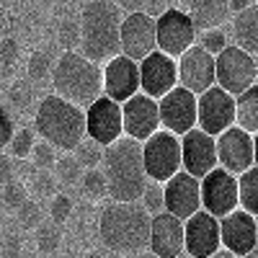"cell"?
Instances as JSON below:
<instances>
[{
	"label": "cell",
	"mask_w": 258,
	"mask_h": 258,
	"mask_svg": "<svg viewBox=\"0 0 258 258\" xmlns=\"http://www.w3.org/2000/svg\"><path fill=\"white\" fill-rule=\"evenodd\" d=\"M140 202L145 204V209H147L150 214L163 212V209H165V186H163V181H153V178H150V183L145 186Z\"/></svg>",
	"instance_id": "cell-35"
},
{
	"label": "cell",
	"mask_w": 258,
	"mask_h": 258,
	"mask_svg": "<svg viewBox=\"0 0 258 258\" xmlns=\"http://www.w3.org/2000/svg\"><path fill=\"white\" fill-rule=\"evenodd\" d=\"M80 183H83V191L88 194L93 202L109 197V181H106V173H103L101 165H98V168H85Z\"/></svg>",
	"instance_id": "cell-31"
},
{
	"label": "cell",
	"mask_w": 258,
	"mask_h": 258,
	"mask_svg": "<svg viewBox=\"0 0 258 258\" xmlns=\"http://www.w3.org/2000/svg\"><path fill=\"white\" fill-rule=\"evenodd\" d=\"M255 3H258V0H255Z\"/></svg>",
	"instance_id": "cell-54"
},
{
	"label": "cell",
	"mask_w": 258,
	"mask_h": 258,
	"mask_svg": "<svg viewBox=\"0 0 258 258\" xmlns=\"http://www.w3.org/2000/svg\"><path fill=\"white\" fill-rule=\"evenodd\" d=\"M114 3H116L124 13H132V11H142L145 0H114Z\"/></svg>",
	"instance_id": "cell-48"
},
{
	"label": "cell",
	"mask_w": 258,
	"mask_h": 258,
	"mask_svg": "<svg viewBox=\"0 0 258 258\" xmlns=\"http://www.w3.org/2000/svg\"><path fill=\"white\" fill-rule=\"evenodd\" d=\"M150 253L158 258H176L186 255V230L183 220L170 212L153 214V227H150Z\"/></svg>",
	"instance_id": "cell-19"
},
{
	"label": "cell",
	"mask_w": 258,
	"mask_h": 258,
	"mask_svg": "<svg viewBox=\"0 0 258 258\" xmlns=\"http://www.w3.org/2000/svg\"><path fill=\"white\" fill-rule=\"evenodd\" d=\"M235 124L250 135L258 132V80L240 96H235Z\"/></svg>",
	"instance_id": "cell-26"
},
{
	"label": "cell",
	"mask_w": 258,
	"mask_h": 258,
	"mask_svg": "<svg viewBox=\"0 0 258 258\" xmlns=\"http://www.w3.org/2000/svg\"><path fill=\"white\" fill-rule=\"evenodd\" d=\"M83 173H85V168L80 165V160L75 158V153H64V155H59L57 163H54V176H57L64 186L80 183Z\"/></svg>",
	"instance_id": "cell-30"
},
{
	"label": "cell",
	"mask_w": 258,
	"mask_h": 258,
	"mask_svg": "<svg viewBox=\"0 0 258 258\" xmlns=\"http://www.w3.org/2000/svg\"><path fill=\"white\" fill-rule=\"evenodd\" d=\"M0 243H3V232H0Z\"/></svg>",
	"instance_id": "cell-52"
},
{
	"label": "cell",
	"mask_w": 258,
	"mask_h": 258,
	"mask_svg": "<svg viewBox=\"0 0 258 258\" xmlns=\"http://www.w3.org/2000/svg\"><path fill=\"white\" fill-rule=\"evenodd\" d=\"M34 194H39V197H52L54 191V178L49 173V168H36L29 173V183H26Z\"/></svg>",
	"instance_id": "cell-38"
},
{
	"label": "cell",
	"mask_w": 258,
	"mask_h": 258,
	"mask_svg": "<svg viewBox=\"0 0 258 258\" xmlns=\"http://www.w3.org/2000/svg\"><path fill=\"white\" fill-rule=\"evenodd\" d=\"M235 124V96L227 93L222 85L214 83L212 88L199 93L197 98V126L217 137L227 126Z\"/></svg>",
	"instance_id": "cell-9"
},
{
	"label": "cell",
	"mask_w": 258,
	"mask_h": 258,
	"mask_svg": "<svg viewBox=\"0 0 258 258\" xmlns=\"http://www.w3.org/2000/svg\"><path fill=\"white\" fill-rule=\"evenodd\" d=\"M199 44L212 52L214 57H217L225 47H227V34L222 31V26H212V29H202V36H199Z\"/></svg>",
	"instance_id": "cell-39"
},
{
	"label": "cell",
	"mask_w": 258,
	"mask_h": 258,
	"mask_svg": "<svg viewBox=\"0 0 258 258\" xmlns=\"http://www.w3.org/2000/svg\"><path fill=\"white\" fill-rule=\"evenodd\" d=\"M34 132H36V129H31V126H21V129H16V132H13V137H11V142H8L6 150H8L16 160L31 158V150H34V145H36Z\"/></svg>",
	"instance_id": "cell-32"
},
{
	"label": "cell",
	"mask_w": 258,
	"mask_h": 258,
	"mask_svg": "<svg viewBox=\"0 0 258 258\" xmlns=\"http://www.w3.org/2000/svg\"><path fill=\"white\" fill-rule=\"evenodd\" d=\"M121 114H124V135L135 137V140L145 142L150 135H155L160 129V106H158V98L147 96L142 91L121 103Z\"/></svg>",
	"instance_id": "cell-18"
},
{
	"label": "cell",
	"mask_w": 258,
	"mask_h": 258,
	"mask_svg": "<svg viewBox=\"0 0 258 258\" xmlns=\"http://www.w3.org/2000/svg\"><path fill=\"white\" fill-rule=\"evenodd\" d=\"M24 253V240L16 232H6L3 243H0V255H21Z\"/></svg>",
	"instance_id": "cell-44"
},
{
	"label": "cell",
	"mask_w": 258,
	"mask_h": 258,
	"mask_svg": "<svg viewBox=\"0 0 258 258\" xmlns=\"http://www.w3.org/2000/svg\"><path fill=\"white\" fill-rule=\"evenodd\" d=\"M163 186H165V212L186 220L202 209V178L191 176L188 170L181 168Z\"/></svg>",
	"instance_id": "cell-21"
},
{
	"label": "cell",
	"mask_w": 258,
	"mask_h": 258,
	"mask_svg": "<svg viewBox=\"0 0 258 258\" xmlns=\"http://www.w3.org/2000/svg\"><path fill=\"white\" fill-rule=\"evenodd\" d=\"M57 158H59V155H57V147H54L52 142H47V140L36 142V145H34V150H31L34 168H54Z\"/></svg>",
	"instance_id": "cell-40"
},
{
	"label": "cell",
	"mask_w": 258,
	"mask_h": 258,
	"mask_svg": "<svg viewBox=\"0 0 258 258\" xmlns=\"http://www.w3.org/2000/svg\"><path fill=\"white\" fill-rule=\"evenodd\" d=\"M85 132L101 145H111L124 135V114L121 103L111 96H98L91 106H85Z\"/></svg>",
	"instance_id": "cell-10"
},
{
	"label": "cell",
	"mask_w": 258,
	"mask_h": 258,
	"mask_svg": "<svg viewBox=\"0 0 258 258\" xmlns=\"http://www.w3.org/2000/svg\"><path fill=\"white\" fill-rule=\"evenodd\" d=\"M155 29H158V49L170 57H181L191 44H197L199 29L194 24V18L181 8H168L163 16H158Z\"/></svg>",
	"instance_id": "cell-8"
},
{
	"label": "cell",
	"mask_w": 258,
	"mask_h": 258,
	"mask_svg": "<svg viewBox=\"0 0 258 258\" xmlns=\"http://www.w3.org/2000/svg\"><path fill=\"white\" fill-rule=\"evenodd\" d=\"M197 93L178 83L176 88H170L163 98H158L160 106V126L170 129L173 135H186L188 129L197 126Z\"/></svg>",
	"instance_id": "cell-12"
},
{
	"label": "cell",
	"mask_w": 258,
	"mask_h": 258,
	"mask_svg": "<svg viewBox=\"0 0 258 258\" xmlns=\"http://www.w3.org/2000/svg\"><path fill=\"white\" fill-rule=\"evenodd\" d=\"M168 8H173V6H170V0H145V6H142V11L147 16H153V18L163 16Z\"/></svg>",
	"instance_id": "cell-47"
},
{
	"label": "cell",
	"mask_w": 258,
	"mask_h": 258,
	"mask_svg": "<svg viewBox=\"0 0 258 258\" xmlns=\"http://www.w3.org/2000/svg\"><path fill=\"white\" fill-rule=\"evenodd\" d=\"M155 49H158L155 18L147 16L145 11L124 13V21H121V54L140 62Z\"/></svg>",
	"instance_id": "cell-13"
},
{
	"label": "cell",
	"mask_w": 258,
	"mask_h": 258,
	"mask_svg": "<svg viewBox=\"0 0 258 258\" xmlns=\"http://www.w3.org/2000/svg\"><path fill=\"white\" fill-rule=\"evenodd\" d=\"M124 11L114 0H85L80 11V52L93 62H106L121 52Z\"/></svg>",
	"instance_id": "cell-3"
},
{
	"label": "cell",
	"mask_w": 258,
	"mask_h": 258,
	"mask_svg": "<svg viewBox=\"0 0 258 258\" xmlns=\"http://www.w3.org/2000/svg\"><path fill=\"white\" fill-rule=\"evenodd\" d=\"M217 160L230 173L240 176L243 170L255 165V153H253V135L245 132L243 126L232 124L225 132L217 135Z\"/></svg>",
	"instance_id": "cell-17"
},
{
	"label": "cell",
	"mask_w": 258,
	"mask_h": 258,
	"mask_svg": "<svg viewBox=\"0 0 258 258\" xmlns=\"http://www.w3.org/2000/svg\"><path fill=\"white\" fill-rule=\"evenodd\" d=\"M253 3H255V0H230V11H232V13H240V11L250 8Z\"/></svg>",
	"instance_id": "cell-49"
},
{
	"label": "cell",
	"mask_w": 258,
	"mask_h": 258,
	"mask_svg": "<svg viewBox=\"0 0 258 258\" xmlns=\"http://www.w3.org/2000/svg\"><path fill=\"white\" fill-rule=\"evenodd\" d=\"M186 13L194 18L197 29H212V26H225L230 18V0H183Z\"/></svg>",
	"instance_id": "cell-24"
},
{
	"label": "cell",
	"mask_w": 258,
	"mask_h": 258,
	"mask_svg": "<svg viewBox=\"0 0 258 258\" xmlns=\"http://www.w3.org/2000/svg\"><path fill=\"white\" fill-rule=\"evenodd\" d=\"M57 39H59V44H62L64 49L80 47V21L75 24V21L64 18L62 24H59V29H57Z\"/></svg>",
	"instance_id": "cell-42"
},
{
	"label": "cell",
	"mask_w": 258,
	"mask_h": 258,
	"mask_svg": "<svg viewBox=\"0 0 258 258\" xmlns=\"http://www.w3.org/2000/svg\"><path fill=\"white\" fill-rule=\"evenodd\" d=\"M47 214H49L54 222H59V225L68 222L70 214H73V202H70L68 194H52V197H49V212Z\"/></svg>",
	"instance_id": "cell-41"
},
{
	"label": "cell",
	"mask_w": 258,
	"mask_h": 258,
	"mask_svg": "<svg viewBox=\"0 0 258 258\" xmlns=\"http://www.w3.org/2000/svg\"><path fill=\"white\" fill-rule=\"evenodd\" d=\"M103 93L111 96L119 103H124L126 98H132L135 93H140V62L121 54V52L114 54L111 59H106Z\"/></svg>",
	"instance_id": "cell-22"
},
{
	"label": "cell",
	"mask_w": 258,
	"mask_h": 258,
	"mask_svg": "<svg viewBox=\"0 0 258 258\" xmlns=\"http://www.w3.org/2000/svg\"><path fill=\"white\" fill-rule=\"evenodd\" d=\"M220 235L222 245H227L235 255H250V250L258 243L255 214H250L243 207H235L225 217H220Z\"/></svg>",
	"instance_id": "cell-23"
},
{
	"label": "cell",
	"mask_w": 258,
	"mask_h": 258,
	"mask_svg": "<svg viewBox=\"0 0 258 258\" xmlns=\"http://www.w3.org/2000/svg\"><path fill=\"white\" fill-rule=\"evenodd\" d=\"M18 57V41L16 39H3L0 41V62L3 64H13Z\"/></svg>",
	"instance_id": "cell-46"
},
{
	"label": "cell",
	"mask_w": 258,
	"mask_h": 258,
	"mask_svg": "<svg viewBox=\"0 0 258 258\" xmlns=\"http://www.w3.org/2000/svg\"><path fill=\"white\" fill-rule=\"evenodd\" d=\"M8 101L16 111L21 114H29L31 111V103H34V88L26 80H16L11 88H8Z\"/></svg>",
	"instance_id": "cell-34"
},
{
	"label": "cell",
	"mask_w": 258,
	"mask_h": 258,
	"mask_svg": "<svg viewBox=\"0 0 258 258\" xmlns=\"http://www.w3.org/2000/svg\"><path fill=\"white\" fill-rule=\"evenodd\" d=\"M101 168L109 181V197L116 202H137L150 183L142 158V140L129 135H121L111 145H106Z\"/></svg>",
	"instance_id": "cell-2"
},
{
	"label": "cell",
	"mask_w": 258,
	"mask_h": 258,
	"mask_svg": "<svg viewBox=\"0 0 258 258\" xmlns=\"http://www.w3.org/2000/svg\"><path fill=\"white\" fill-rule=\"evenodd\" d=\"M16 178V158L11 153H0V186Z\"/></svg>",
	"instance_id": "cell-45"
},
{
	"label": "cell",
	"mask_w": 258,
	"mask_h": 258,
	"mask_svg": "<svg viewBox=\"0 0 258 258\" xmlns=\"http://www.w3.org/2000/svg\"><path fill=\"white\" fill-rule=\"evenodd\" d=\"M214 68H217V85L232 96H240L245 88L258 80L255 78V54L240 49L238 44H227L217 57H214Z\"/></svg>",
	"instance_id": "cell-7"
},
{
	"label": "cell",
	"mask_w": 258,
	"mask_h": 258,
	"mask_svg": "<svg viewBox=\"0 0 258 258\" xmlns=\"http://www.w3.org/2000/svg\"><path fill=\"white\" fill-rule=\"evenodd\" d=\"M73 153H75V158L80 160V165H83V168H98V165L103 163L106 145H101L98 140H93V137L85 135V137L78 142V147L73 150Z\"/></svg>",
	"instance_id": "cell-29"
},
{
	"label": "cell",
	"mask_w": 258,
	"mask_h": 258,
	"mask_svg": "<svg viewBox=\"0 0 258 258\" xmlns=\"http://www.w3.org/2000/svg\"><path fill=\"white\" fill-rule=\"evenodd\" d=\"M54 93L78 106H91L98 96H103V68L83 52L64 49L52 70Z\"/></svg>",
	"instance_id": "cell-5"
},
{
	"label": "cell",
	"mask_w": 258,
	"mask_h": 258,
	"mask_svg": "<svg viewBox=\"0 0 258 258\" xmlns=\"http://www.w3.org/2000/svg\"><path fill=\"white\" fill-rule=\"evenodd\" d=\"M255 78H258V52H255Z\"/></svg>",
	"instance_id": "cell-51"
},
{
	"label": "cell",
	"mask_w": 258,
	"mask_h": 258,
	"mask_svg": "<svg viewBox=\"0 0 258 258\" xmlns=\"http://www.w3.org/2000/svg\"><path fill=\"white\" fill-rule=\"evenodd\" d=\"M13 132H16V126H13V116H11V111H8V106H6L3 101H0V150H6V147H8V142H11Z\"/></svg>",
	"instance_id": "cell-43"
},
{
	"label": "cell",
	"mask_w": 258,
	"mask_h": 258,
	"mask_svg": "<svg viewBox=\"0 0 258 258\" xmlns=\"http://www.w3.org/2000/svg\"><path fill=\"white\" fill-rule=\"evenodd\" d=\"M52 70H54V68H52V57H49L47 52H31L26 73H29V78H31L34 83L47 80V78L52 75Z\"/></svg>",
	"instance_id": "cell-37"
},
{
	"label": "cell",
	"mask_w": 258,
	"mask_h": 258,
	"mask_svg": "<svg viewBox=\"0 0 258 258\" xmlns=\"http://www.w3.org/2000/svg\"><path fill=\"white\" fill-rule=\"evenodd\" d=\"M238 202V176L230 173L227 168L217 165L202 178V209L212 212L217 220L240 207Z\"/></svg>",
	"instance_id": "cell-11"
},
{
	"label": "cell",
	"mask_w": 258,
	"mask_h": 258,
	"mask_svg": "<svg viewBox=\"0 0 258 258\" xmlns=\"http://www.w3.org/2000/svg\"><path fill=\"white\" fill-rule=\"evenodd\" d=\"M178 83L191 93H204L217 83V68H214V54L207 52L202 44H191L178 57Z\"/></svg>",
	"instance_id": "cell-16"
},
{
	"label": "cell",
	"mask_w": 258,
	"mask_h": 258,
	"mask_svg": "<svg viewBox=\"0 0 258 258\" xmlns=\"http://www.w3.org/2000/svg\"><path fill=\"white\" fill-rule=\"evenodd\" d=\"M142 158L147 176L153 181H168L183 168V153H181V137L170 129H158L142 142Z\"/></svg>",
	"instance_id": "cell-6"
},
{
	"label": "cell",
	"mask_w": 258,
	"mask_h": 258,
	"mask_svg": "<svg viewBox=\"0 0 258 258\" xmlns=\"http://www.w3.org/2000/svg\"><path fill=\"white\" fill-rule=\"evenodd\" d=\"M183 230H186V255L204 258V255H212L222 245L220 220L207 209H199L191 217H186Z\"/></svg>",
	"instance_id": "cell-20"
},
{
	"label": "cell",
	"mask_w": 258,
	"mask_h": 258,
	"mask_svg": "<svg viewBox=\"0 0 258 258\" xmlns=\"http://www.w3.org/2000/svg\"><path fill=\"white\" fill-rule=\"evenodd\" d=\"M150 227H153V214L137 202H116L106 204L101 209L98 235L101 243L116 255H137L150 248Z\"/></svg>",
	"instance_id": "cell-1"
},
{
	"label": "cell",
	"mask_w": 258,
	"mask_h": 258,
	"mask_svg": "<svg viewBox=\"0 0 258 258\" xmlns=\"http://www.w3.org/2000/svg\"><path fill=\"white\" fill-rule=\"evenodd\" d=\"M34 129L41 135V140L52 142L57 150L73 153L78 142L88 135L85 132V109L59 93H52L41 98V103L34 111Z\"/></svg>",
	"instance_id": "cell-4"
},
{
	"label": "cell",
	"mask_w": 258,
	"mask_h": 258,
	"mask_svg": "<svg viewBox=\"0 0 258 258\" xmlns=\"http://www.w3.org/2000/svg\"><path fill=\"white\" fill-rule=\"evenodd\" d=\"M26 199H29V186H26L24 181L13 178V181H8V183L0 186V204H3L6 209L18 212V207L24 204Z\"/></svg>",
	"instance_id": "cell-33"
},
{
	"label": "cell",
	"mask_w": 258,
	"mask_h": 258,
	"mask_svg": "<svg viewBox=\"0 0 258 258\" xmlns=\"http://www.w3.org/2000/svg\"><path fill=\"white\" fill-rule=\"evenodd\" d=\"M232 39L240 49L255 54L258 52V3L235 13L232 18Z\"/></svg>",
	"instance_id": "cell-25"
},
{
	"label": "cell",
	"mask_w": 258,
	"mask_h": 258,
	"mask_svg": "<svg viewBox=\"0 0 258 258\" xmlns=\"http://www.w3.org/2000/svg\"><path fill=\"white\" fill-rule=\"evenodd\" d=\"M238 204L258 217V165H250L238 176Z\"/></svg>",
	"instance_id": "cell-27"
},
{
	"label": "cell",
	"mask_w": 258,
	"mask_h": 258,
	"mask_svg": "<svg viewBox=\"0 0 258 258\" xmlns=\"http://www.w3.org/2000/svg\"><path fill=\"white\" fill-rule=\"evenodd\" d=\"M253 153H255V165H258V132L253 135Z\"/></svg>",
	"instance_id": "cell-50"
},
{
	"label": "cell",
	"mask_w": 258,
	"mask_h": 258,
	"mask_svg": "<svg viewBox=\"0 0 258 258\" xmlns=\"http://www.w3.org/2000/svg\"><path fill=\"white\" fill-rule=\"evenodd\" d=\"M178 85V62L176 57H170L160 49L150 52L145 59H140V91L163 98L170 88Z\"/></svg>",
	"instance_id": "cell-14"
},
{
	"label": "cell",
	"mask_w": 258,
	"mask_h": 258,
	"mask_svg": "<svg viewBox=\"0 0 258 258\" xmlns=\"http://www.w3.org/2000/svg\"><path fill=\"white\" fill-rule=\"evenodd\" d=\"M16 214H18V222H21L24 230H36L41 222H44V209H41V204L34 202V199H26L18 207Z\"/></svg>",
	"instance_id": "cell-36"
},
{
	"label": "cell",
	"mask_w": 258,
	"mask_h": 258,
	"mask_svg": "<svg viewBox=\"0 0 258 258\" xmlns=\"http://www.w3.org/2000/svg\"><path fill=\"white\" fill-rule=\"evenodd\" d=\"M59 245H62V225L49 217L36 227V248H39V253L52 255L59 250Z\"/></svg>",
	"instance_id": "cell-28"
},
{
	"label": "cell",
	"mask_w": 258,
	"mask_h": 258,
	"mask_svg": "<svg viewBox=\"0 0 258 258\" xmlns=\"http://www.w3.org/2000/svg\"><path fill=\"white\" fill-rule=\"evenodd\" d=\"M255 225H258V217H255Z\"/></svg>",
	"instance_id": "cell-53"
},
{
	"label": "cell",
	"mask_w": 258,
	"mask_h": 258,
	"mask_svg": "<svg viewBox=\"0 0 258 258\" xmlns=\"http://www.w3.org/2000/svg\"><path fill=\"white\" fill-rule=\"evenodd\" d=\"M181 153H183V170H188L197 178H204L209 170L220 165L217 137L204 132L202 126H194L186 135H181Z\"/></svg>",
	"instance_id": "cell-15"
}]
</instances>
